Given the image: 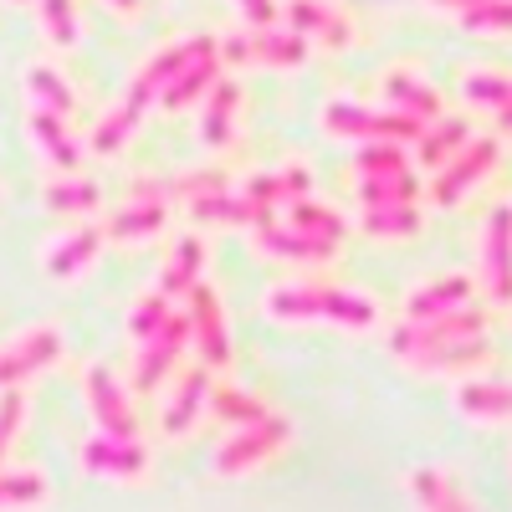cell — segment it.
<instances>
[{"label": "cell", "instance_id": "6da1fadb", "mask_svg": "<svg viewBox=\"0 0 512 512\" xmlns=\"http://www.w3.org/2000/svg\"><path fill=\"white\" fill-rule=\"evenodd\" d=\"M415 497L431 507V512H472V507H466V502H461L441 477H431V472H420V477H415Z\"/></svg>", "mask_w": 512, "mask_h": 512}, {"label": "cell", "instance_id": "7a4b0ae2", "mask_svg": "<svg viewBox=\"0 0 512 512\" xmlns=\"http://www.w3.org/2000/svg\"><path fill=\"white\" fill-rule=\"evenodd\" d=\"M41 492V482H31V477H21V482H0V507H11V502H36Z\"/></svg>", "mask_w": 512, "mask_h": 512}]
</instances>
